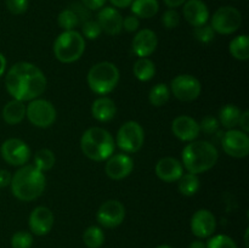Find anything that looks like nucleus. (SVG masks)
I'll return each instance as SVG.
<instances>
[{"label":"nucleus","instance_id":"obj_1","mask_svg":"<svg viewBox=\"0 0 249 248\" xmlns=\"http://www.w3.org/2000/svg\"><path fill=\"white\" fill-rule=\"evenodd\" d=\"M48 79L43 71L31 62H17L5 75V87L12 99L32 101L44 94Z\"/></svg>","mask_w":249,"mask_h":248},{"label":"nucleus","instance_id":"obj_2","mask_svg":"<svg viewBox=\"0 0 249 248\" xmlns=\"http://www.w3.org/2000/svg\"><path fill=\"white\" fill-rule=\"evenodd\" d=\"M10 186L12 195L17 199L23 202L34 201L45 190V175L33 164H24L12 174Z\"/></svg>","mask_w":249,"mask_h":248},{"label":"nucleus","instance_id":"obj_3","mask_svg":"<svg viewBox=\"0 0 249 248\" xmlns=\"http://www.w3.org/2000/svg\"><path fill=\"white\" fill-rule=\"evenodd\" d=\"M219 152L215 145L209 141L194 140L187 143L181 153L182 167L192 174L208 172L218 162Z\"/></svg>","mask_w":249,"mask_h":248},{"label":"nucleus","instance_id":"obj_4","mask_svg":"<svg viewBox=\"0 0 249 248\" xmlns=\"http://www.w3.org/2000/svg\"><path fill=\"white\" fill-rule=\"evenodd\" d=\"M116 148L113 136L106 129L91 126L80 138V150L85 157L95 162H102L111 157Z\"/></svg>","mask_w":249,"mask_h":248},{"label":"nucleus","instance_id":"obj_5","mask_svg":"<svg viewBox=\"0 0 249 248\" xmlns=\"http://www.w3.org/2000/svg\"><path fill=\"white\" fill-rule=\"evenodd\" d=\"M119 78L121 73L118 67L109 61H102L95 63L90 68L87 75V82L92 92L105 96L116 89Z\"/></svg>","mask_w":249,"mask_h":248},{"label":"nucleus","instance_id":"obj_6","mask_svg":"<svg viewBox=\"0 0 249 248\" xmlns=\"http://www.w3.org/2000/svg\"><path fill=\"white\" fill-rule=\"evenodd\" d=\"M85 51V38L77 32L63 31L53 43V55L60 62L73 63L79 60Z\"/></svg>","mask_w":249,"mask_h":248},{"label":"nucleus","instance_id":"obj_7","mask_svg":"<svg viewBox=\"0 0 249 248\" xmlns=\"http://www.w3.org/2000/svg\"><path fill=\"white\" fill-rule=\"evenodd\" d=\"M145 141L143 128L135 121H129L119 128L116 141L119 148L125 153H136L141 150Z\"/></svg>","mask_w":249,"mask_h":248},{"label":"nucleus","instance_id":"obj_8","mask_svg":"<svg viewBox=\"0 0 249 248\" xmlns=\"http://www.w3.org/2000/svg\"><path fill=\"white\" fill-rule=\"evenodd\" d=\"M26 117L38 128H49L53 125L57 117L55 106L45 99H34L26 107Z\"/></svg>","mask_w":249,"mask_h":248},{"label":"nucleus","instance_id":"obj_9","mask_svg":"<svg viewBox=\"0 0 249 248\" xmlns=\"http://www.w3.org/2000/svg\"><path fill=\"white\" fill-rule=\"evenodd\" d=\"M242 15L233 6H221L212 16L211 26L215 33L229 35L240 29Z\"/></svg>","mask_w":249,"mask_h":248},{"label":"nucleus","instance_id":"obj_10","mask_svg":"<svg viewBox=\"0 0 249 248\" xmlns=\"http://www.w3.org/2000/svg\"><path fill=\"white\" fill-rule=\"evenodd\" d=\"M170 92L182 102L195 101L201 95L202 85L196 77L191 74H179L170 83Z\"/></svg>","mask_w":249,"mask_h":248},{"label":"nucleus","instance_id":"obj_11","mask_svg":"<svg viewBox=\"0 0 249 248\" xmlns=\"http://www.w3.org/2000/svg\"><path fill=\"white\" fill-rule=\"evenodd\" d=\"M224 152L233 158H245L249 153V136L241 129H229L221 135Z\"/></svg>","mask_w":249,"mask_h":248},{"label":"nucleus","instance_id":"obj_12","mask_svg":"<svg viewBox=\"0 0 249 248\" xmlns=\"http://www.w3.org/2000/svg\"><path fill=\"white\" fill-rule=\"evenodd\" d=\"M1 157L7 164L14 167H22L27 164L31 158V148L23 140L17 138L7 139L0 147Z\"/></svg>","mask_w":249,"mask_h":248},{"label":"nucleus","instance_id":"obj_13","mask_svg":"<svg viewBox=\"0 0 249 248\" xmlns=\"http://www.w3.org/2000/svg\"><path fill=\"white\" fill-rule=\"evenodd\" d=\"M125 219V207L118 199H108L99 207L96 220L106 229H114Z\"/></svg>","mask_w":249,"mask_h":248},{"label":"nucleus","instance_id":"obj_14","mask_svg":"<svg viewBox=\"0 0 249 248\" xmlns=\"http://www.w3.org/2000/svg\"><path fill=\"white\" fill-rule=\"evenodd\" d=\"M55 216L48 207L39 206L32 211L28 219V225L32 233L36 236H45L53 229Z\"/></svg>","mask_w":249,"mask_h":248},{"label":"nucleus","instance_id":"obj_15","mask_svg":"<svg viewBox=\"0 0 249 248\" xmlns=\"http://www.w3.org/2000/svg\"><path fill=\"white\" fill-rule=\"evenodd\" d=\"M105 172L112 180H122L129 177L134 169V160L126 153H117L107 158Z\"/></svg>","mask_w":249,"mask_h":248},{"label":"nucleus","instance_id":"obj_16","mask_svg":"<svg viewBox=\"0 0 249 248\" xmlns=\"http://www.w3.org/2000/svg\"><path fill=\"white\" fill-rule=\"evenodd\" d=\"M191 231L196 237L208 238L213 236L216 229V219L208 209H198L191 218Z\"/></svg>","mask_w":249,"mask_h":248},{"label":"nucleus","instance_id":"obj_17","mask_svg":"<svg viewBox=\"0 0 249 248\" xmlns=\"http://www.w3.org/2000/svg\"><path fill=\"white\" fill-rule=\"evenodd\" d=\"M172 131L179 140L184 142H191L198 138L199 124L195 118L190 116H179L173 121Z\"/></svg>","mask_w":249,"mask_h":248},{"label":"nucleus","instance_id":"obj_18","mask_svg":"<svg viewBox=\"0 0 249 248\" xmlns=\"http://www.w3.org/2000/svg\"><path fill=\"white\" fill-rule=\"evenodd\" d=\"M158 45L157 34L152 29H141L135 34L131 43V49L133 53L138 57H148L155 53Z\"/></svg>","mask_w":249,"mask_h":248},{"label":"nucleus","instance_id":"obj_19","mask_svg":"<svg viewBox=\"0 0 249 248\" xmlns=\"http://www.w3.org/2000/svg\"><path fill=\"white\" fill-rule=\"evenodd\" d=\"M97 23L102 32L109 35H117L123 29V17L116 7H102L97 14Z\"/></svg>","mask_w":249,"mask_h":248},{"label":"nucleus","instance_id":"obj_20","mask_svg":"<svg viewBox=\"0 0 249 248\" xmlns=\"http://www.w3.org/2000/svg\"><path fill=\"white\" fill-rule=\"evenodd\" d=\"M156 175L164 182H177L184 174V167L174 157H163L156 164Z\"/></svg>","mask_w":249,"mask_h":248},{"label":"nucleus","instance_id":"obj_21","mask_svg":"<svg viewBox=\"0 0 249 248\" xmlns=\"http://www.w3.org/2000/svg\"><path fill=\"white\" fill-rule=\"evenodd\" d=\"M182 15L192 27L203 26L209 19L208 6L202 0H187L182 7Z\"/></svg>","mask_w":249,"mask_h":248},{"label":"nucleus","instance_id":"obj_22","mask_svg":"<svg viewBox=\"0 0 249 248\" xmlns=\"http://www.w3.org/2000/svg\"><path fill=\"white\" fill-rule=\"evenodd\" d=\"M117 106L112 99L107 96H100L92 102L91 114L97 122L107 123L116 117Z\"/></svg>","mask_w":249,"mask_h":248},{"label":"nucleus","instance_id":"obj_23","mask_svg":"<svg viewBox=\"0 0 249 248\" xmlns=\"http://www.w3.org/2000/svg\"><path fill=\"white\" fill-rule=\"evenodd\" d=\"M2 119L10 125L19 124L26 118V105L23 101L12 99L2 108Z\"/></svg>","mask_w":249,"mask_h":248},{"label":"nucleus","instance_id":"obj_24","mask_svg":"<svg viewBox=\"0 0 249 248\" xmlns=\"http://www.w3.org/2000/svg\"><path fill=\"white\" fill-rule=\"evenodd\" d=\"M130 9L138 18H151L160 11V2L158 0H133Z\"/></svg>","mask_w":249,"mask_h":248},{"label":"nucleus","instance_id":"obj_25","mask_svg":"<svg viewBox=\"0 0 249 248\" xmlns=\"http://www.w3.org/2000/svg\"><path fill=\"white\" fill-rule=\"evenodd\" d=\"M242 114V109L233 104H228L223 106L219 111V123L229 129H235L238 125L240 117Z\"/></svg>","mask_w":249,"mask_h":248},{"label":"nucleus","instance_id":"obj_26","mask_svg":"<svg viewBox=\"0 0 249 248\" xmlns=\"http://www.w3.org/2000/svg\"><path fill=\"white\" fill-rule=\"evenodd\" d=\"M133 73L140 82H148L156 74V66L148 57H139L133 66Z\"/></svg>","mask_w":249,"mask_h":248},{"label":"nucleus","instance_id":"obj_27","mask_svg":"<svg viewBox=\"0 0 249 248\" xmlns=\"http://www.w3.org/2000/svg\"><path fill=\"white\" fill-rule=\"evenodd\" d=\"M229 50L236 60L247 61L249 58V38L247 34L235 36L229 44Z\"/></svg>","mask_w":249,"mask_h":248},{"label":"nucleus","instance_id":"obj_28","mask_svg":"<svg viewBox=\"0 0 249 248\" xmlns=\"http://www.w3.org/2000/svg\"><path fill=\"white\" fill-rule=\"evenodd\" d=\"M178 190L184 196H194L199 190L201 182H199L198 175L192 173H184L179 180H178Z\"/></svg>","mask_w":249,"mask_h":248},{"label":"nucleus","instance_id":"obj_29","mask_svg":"<svg viewBox=\"0 0 249 248\" xmlns=\"http://www.w3.org/2000/svg\"><path fill=\"white\" fill-rule=\"evenodd\" d=\"M56 163L55 153L50 148H40L36 151L33 158V165L38 168L40 172H46V170L53 169Z\"/></svg>","mask_w":249,"mask_h":248},{"label":"nucleus","instance_id":"obj_30","mask_svg":"<svg viewBox=\"0 0 249 248\" xmlns=\"http://www.w3.org/2000/svg\"><path fill=\"white\" fill-rule=\"evenodd\" d=\"M170 88L164 83H160L156 84L152 89L150 90L148 94V101L152 106L155 107H162L169 101L170 99Z\"/></svg>","mask_w":249,"mask_h":248},{"label":"nucleus","instance_id":"obj_31","mask_svg":"<svg viewBox=\"0 0 249 248\" xmlns=\"http://www.w3.org/2000/svg\"><path fill=\"white\" fill-rule=\"evenodd\" d=\"M83 242L88 248H100L105 243V233L100 226H89L83 233Z\"/></svg>","mask_w":249,"mask_h":248},{"label":"nucleus","instance_id":"obj_32","mask_svg":"<svg viewBox=\"0 0 249 248\" xmlns=\"http://www.w3.org/2000/svg\"><path fill=\"white\" fill-rule=\"evenodd\" d=\"M57 23L63 31H73V29H75V27L79 26L80 22L75 12L70 7V9L62 10L58 14Z\"/></svg>","mask_w":249,"mask_h":248},{"label":"nucleus","instance_id":"obj_33","mask_svg":"<svg viewBox=\"0 0 249 248\" xmlns=\"http://www.w3.org/2000/svg\"><path fill=\"white\" fill-rule=\"evenodd\" d=\"M207 248H237V245H236L235 241L228 235H224V233H220V235L212 236L208 240V242L206 243Z\"/></svg>","mask_w":249,"mask_h":248},{"label":"nucleus","instance_id":"obj_34","mask_svg":"<svg viewBox=\"0 0 249 248\" xmlns=\"http://www.w3.org/2000/svg\"><path fill=\"white\" fill-rule=\"evenodd\" d=\"M32 246H33V235L28 231H18L12 235V248H31Z\"/></svg>","mask_w":249,"mask_h":248},{"label":"nucleus","instance_id":"obj_35","mask_svg":"<svg viewBox=\"0 0 249 248\" xmlns=\"http://www.w3.org/2000/svg\"><path fill=\"white\" fill-rule=\"evenodd\" d=\"M82 35L84 38L90 39V40H94V39H97L102 33V29L100 27V24L97 23V21H94V19H88L84 23H82Z\"/></svg>","mask_w":249,"mask_h":248},{"label":"nucleus","instance_id":"obj_36","mask_svg":"<svg viewBox=\"0 0 249 248\" xmlns=\"http://www.w3.org/2000/svg\"><path fill=\"white\" fill-rule=\"evenodd\" d=\"M195 38L203 44H208L215 38V32L212 28L211 24H203V26L195 27L194 29Z\"/></svg>","mask_w":249,"mask_h":248},{"label":"nucleus","instance_id":"obj_37","mask_svg":"<svg viewBox=\"0 0 249 248\" xmlns=\"http://www.w3.org/2000/svg\"><path fill=\"white\" fill-rule=\"evenodd\" d=\"M199 124V130L203 131L206 135H213V134L218 133L219 126H220V123H219L218 119L213 116H206L201 121Z\"/></svg>","mask_w":249,"mask_h":248},{"label":"nucleus","instance_id":"obj_38","mask_svg":"<svg viewBox=\"0 0 249 248\" xmlns=\"http://www.w3.org/2000/svg\"><path fill=\"white\" fill-rule=\"evenodd\" d=\"M162 23L167 29H174L180 23V15L175 9H169L163 14Z\"/></svg>","mask_w":249,"mask_h":248},{"label":"nucleus","instance_id":"obj_39","mask_svg":"<svg viewBox=\"0 0 249 248\" xmlns=\"http://www.w3.org/2000/svg\"><path fill=\"white\" fill-rule=\"evenodd\" d=\"M6 7L12 15H22L28 10V0H6Z\"/></svg>","mask_w":249,"mask_h":248},{"label":"nucleus","instance_id":"obj_40","mask_svg":"<svg viewBox=\"0 0 249 248\" xmlns=\"http://www.w3.org/2000/svg\"><path fill=\"white\" fill-rule=\"evenodd\" d=\"M140 27V19L138 18L134 15H130V16H126L125 18L123 19V28L125 29L129 33H133V32H136Z\"/></svg>","mask_w":249,"mask_h":248},{"label":"nucleus","instance_id":"obj_41","mask_svg":"<svg viewBox=\"0 0 249 248\" xmlns=\"http://www.w3.org/2000/svg\"><path fill=\"white\" fill-rule=\"evenodd\" d=\"M71 9L75 12V15H77L78 18H79L80 24L84 23L88 19H90V10L87 9L83 4H74L71 6Z\"/></svg>","mask_w":249,"mask_h":248},{"label":"nucleus","instance_id":"obj_42","mask_svg":"<svg viewBox=\"0 0 249 248\" xmlns=\"http://www.w3.org/2000/svg\"><path fill=\"white\" fill-rule=\"evenodd\" d=\"M106 0H82V4L84 5L87 9L91 10H100L104 7Z\"/></svg>","mask_w":249,"mask_h":248},{"label":"nucleus","instance_id":"obj_43","mask_svg":"<svg viewBox=\"0 0 249 248\" xmlns=\"http://www.w3.org/2000/svg\"><path fill=\"white\" fill-rule=\"evenodd\" d=\"M238 125H240L241 130L248 134V131H249V111L248 109L242 111V114H241V117H240V122H238Z\"/></svg>","mask_w":249,"mask_h":248},{"label":"nucleus","instance_id":"obj_44","mask_svg":"<svg viewBox=\"0 0 249 248\" xmlns=\"http://www.w3.org/2000/svg\"><path fill=\"white\" fill-rule=\"evenodd\" d=\"M12 175L10 174L9 170L6 169H0V187H6L9 186L11 182Z\"/></svg>","mask_w":249,"mask_h":248},{"label":"nucleus","instance_id":"obj_45","mask_svg":"<svg viewBox=\"0 0 249 248\" xmlns=\"http://www.w3.org/2000/svg\"><path fill=\"white\" fill-rule=\"evenodd\" d=\"M111 4L113 5L114 7H119V9H124V7L130 6L133 0H109Z\"/></svg>","mask_w":249,"mask_h":248},{"label":"nucleus","instance_id":"obj_46","mask_svg":"<svg viewBox=\"0 0 249 248\" xmlns=\"http://www.w3.org/2000/svg\"><path fill=\"white\" fill-rule=\"evenodd\" d=\"M163 1L169 9H177V7L184 5L187 0H163Z\"/></svg>","mask_w":249,"mask_h":248},{"label":"nucleus","instance_id":"obj_47","mask_svg":"<svg viewBox=\"0 0 249 248\" xmlns=\"http://www.w3.org/2000/svg\"><path fill=\"white\" fill-rule=\"evenodd\" d=\"M6 65H7V61L6 57L4 56V53H0V77H2L6 71Z\"/></svg>","mask_w":249,"mask_h":248},{"label":"nucleus","instance_id":"obj_48","mask_svg":"<svg viewBox=\"0 0 249 248\" xmlns=\"http://www.w3.org/2000/svg\"><path fill=\"white\" fill-rule=\"evenodd\" d=\"M189 248H207V247H206V243H204L203 241L196 240L194 241V242L190 243Z\"/></svg>","mask_w":249,"mask_h":248},{"label":"nucleus","instance_id":"obj_49","mask_svg":"<svg viewBox=\"0 0 249 248\" xmlns=\"http://www.w3.org/2000/svg\"><path fill=\"white\" fill-rule=\"evenodd\" d=\"M156 248H173V247H170V246H168V245H160Z\"/></svg>","mask_w":249,"mask_h":248}]
</instances>
